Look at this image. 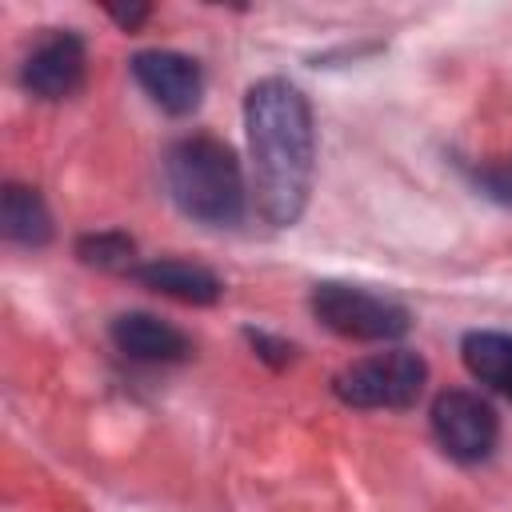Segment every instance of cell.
Returning <instances> with one entry per match:
<instances>
[{"mask_svg":"<svg viewBox=\"0 0 512 512\" xmlns=\"http://www.w3.org/2000/svg\"><path fill=\"white\" fill-rule=\"evenodd\" d=\"M112 344L140 364H180L192 356V340L152 312H120L112 320Z\"/></svg>","mask_w":512,"mask_h":512,"instance_id":"ba28073f","label":"cell"},{"mask_svg":"<svg viewBox=\"0 0 512 512\" xmlns=\"http://www.w3.org/2000/svg\"><path fill=\"white\" fill-rule=\"evenodd\" d=\"M136 84L148 92V100L156 108H164L168 116H188L200 108L204 96V72L192 56L172 52V48H144L128 60Z\"/></svg>","mask_w":512,"mask_h":512,"instance_id":"52a82bcc","label":"cell"},{"mask_svg":"<svg viewBox=\"0 0 512 512\" xmlns=\"http://www.w3.org/2000/svg\"><path fill=\"white\" fill-rule=\"evenodd\" d=\"M244 340H248V344L256 348V356H260V360H268L272 368H284V364L292 360V352H296L288 340L268 336V332H256V328H244Z\"/></svg>","mask_w":512,"mask_h":512,"instance_id":"5bb4252c","label":"cell"},{"mask_svg":"<svg viewBox=\"0 0 512 512\" xmlns=\"http://www.w3.org/2000/svg\"><path fill=\"white\" fill-rule=\"evenodd\" d=\"M244 132L256 212L272 228H292L308 208L316 172V124L308 96L284 76L256 80L244 92Z\"/></svg>","mask_w":512,"mask_h":512,"instance_id":"6da1fadb","label":"cell"},{"mask_svg":"<svg viewBox=\"0 0 512 512\" xmlns=\"http://www.w3.org/2000/svg\"><path fill=\"white\" fill-rule=\"evenodd\" d=\"M432 436L456 464H480L500 440V416L480 392L448 388L432 400Z\"/></svg>","mask_w":512,"mask_h":512,"instance_id":"5b68a950","label":"cell"},{"mask_svg":"<svg viewBox=\"0 0 512 512\" xmlns=\"http://www.w3.org/2000/svg\"><path fill=\"white\" fill-rule=\"evenodd\" d=\"M132 276H136L144 288H152V292H160V296H172V300H180V304H196V308L216 304L220 292H224V284H220V276H216L212 268L192 264V260H176V256L144 260V264L132 268Z\"/></svg>","mask_w":512,"mask_h":512,"instance_id":"9c48e42d","label":"cell"},{"mask_svg":"<svg viewBox=\"0 0 512 512\" xmlns=\"http://www.w3.org/2000/svg\"><path fill=\"white\" fill-rule=\"evenodd\" d=\"M460 360L472 380L512 400V332H496V328L468 332L460 340Z\"/></svg>","mask_w":512,"mask_h":512,"instance_id":"30bf717a","label":"cell"},{"mask_svg":"<svg viewBox=\"0 0 512 512\" xmlns=\"http://www.w3.org/2000/svg\"><path fill=\"white\" fill-rule=\"evenodd\" d=\"M0 224H4V236L20 248H44L52 240V216L44 196L16 180L4 184L0 192Z\"/></svg>","mask_w":512,"mask_h":512,"instance_id":"8fae6325","label":"cell"},{"mask_svg":"<svg viewBox=\"0 0 512 512\" xmlns=\"http://www.w3.org/2000/svg\"><path fill=\"white\" fill-rule=\"evenodd\" d=\"M428 364L412 348L372 352L332 376V392L348 408H412L424 396Z\"/></svg>","mask_w":512,"mask_h":512,"instance_id":"277c9868","label":"cell"},{"mask_svg":"<svg viewBox=\"0 0 512 512\" xmlns=\"http://www.w3.org/2000/svg\"><path fill=\"white\" fill-rule=\"evenodd\" d=\"M164 188L172 204L208 228H232L244 220L248 208V188H244V168L240 156L228 140L192 132L180 136L164 148Z\"/></svg>","mask_w":512,"mask_h":512,"instance_id":"7a4b0ae2","label":"cell"},{"mask_svg":"<svg viewBox=\"0 0 512 512\" xmlns=\"http://www.w3.org/2000/svg\"><path fill=\"white\" fill-rule=\"evenodd\" d=\"M104 12H108L120 28H128V32H136V28L152 16V8H148V4H128V8H124V4H104Z\"/></svg>","mask_w":512,"mask_h":512,"instance_id":"9a60e30c","label":"cell"},{"mask_svg":"<svg viewBox=\"0 0 512 512\" xmlns=\"http://www.w3.org/2000/svg\"><path fill=\"white\" fill-rule=\"evenodd\" d=\"M308 308L332 336L360 344H392L412 328V312L396 296L344 280H320L308 296Z\"/></svg>","mask_w":512,"mask_h":512,"instance_id":"3957f363","label":"cell"},{"mask_svg":"<svg viewBox=\"0 0 512 512\" xmlns=\"http://www.w3.org/2000/svg\"><path fill=\"white\" fill-rule=\"evenodd\" d=\"M88 48L76 28H48L20 64V84L40 100H68L84 88Z\"/></svg>","mask_w":512,"mask_h":512,"instance_id":"8992f818","label":"cell"},{"mask_svg":"<svg viewBox=\"0 0 512 512\" xmlns=\"http://www.w3.org/2000/svg\"><path fill=\"white\" fill-rule=\"evenodd\" d=\"M472 184H476L488 200L512 208V156H500V160H488V164L472 168Z\"/></svg>","mask_w":512,"mask_h":512,"instance_id":"4fadbf2b","label":"cell"},{"mask_svg":"<svg viewBox=\"0 0 512 512\" xmlns=\"http://www.w3.org/2000/svg\"><path fill=\"white\" fill-rule=\"evenodd\" d=\"M76 256L104 272H132L136 264V240L128 232H84L76 240Z\"/></svg>","mask_w":512,"mask_h":512,"instance_id":"7c38bea8","label":"cell"}]
</instances>
